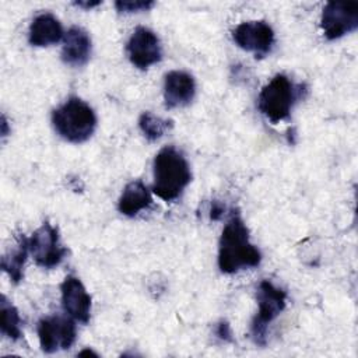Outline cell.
Segmentation results:
<instances>
[{
	"label": "cell",
	"instance_id": "obj_1",
	"mask_svg": "<svg viewBox=\"0 0 358 358\" xmlns=\"http://www.w3.org/2000/svg\"><path fill=\"white\" fill-rule=\"evenodd\" d=\"M262 253L250 243L249 229L238 211H232L218 243V268L224 274H234L260 264Z\"/></svg>",
	"mask_w": 358,
	"mask_h": 358
},
{
	"label": "cell",
	"instance_id": "obj_2",
	"mask_svg": "<svg viewBox=\"0 0 358 358\" xmlns=\"http://www.w3.org/2000/svg\"><path fill=\"white\" fill-rule=\"evenodd\" d=\"M152 192L164 201L178 199L192 180L189 162L180 151L168 145L159 150L152 164Z\"/></svg>",
	"mask_w": 358,
	"mask_h": 358
},
{
	"label": "cell",
	"instance_id": "obj_3",
	"mask_svg": "<svg viewBox=\"0 0 358 358\" xmlns=\"http://www.w3.org/2000/svg\"><path fill=\"white\" fill-rule=\"evenodd\" d=\"M52 124L57 134L70 143L87 141L96 127L94 109L77 96H70L52 112Z\"/></svg>",
	"mask_w": 358,
	"mask_h": 358
},
{
	"label": "cell",
	"instance_id": "obj_4",
	"mask_svg": "<svg viewBox=\"0 0 358 358\" xmlns=\"http://www.w3.org/2000/svg\"><path fill=\"white\" fill-rule=\"evenodd\" d=\"M301 92L302 85L295 87L285 74H275L259 94V110L273 123L285 120Z\"/></svg>",
	"mask_w": 358,
	"mask_h": 358
},
{
	"label": "cell",
	"instance_id": "obj_5",
	"mask_svg": "<svg viewBox=\"0 0 358 358\" xmlns=\"http://www.w3.org/2000/svg\"><path fill=\"white\" fill-rule=\"evenodd\" d=\"M259 310L250 323V337L255 344L264 345L268 324L284 310L287 303V292L275 287L271 281L263 280L257 289Z\"/></svg>",
	"mask_w": 358,
	"mask_h": 358
},
{
	"label": "cell",
	"instance_id": "obj_6",
	"mask_svg": "<svg viewBox=\"0 0 358 358\" xmlns=\"http://www.w3.org/2000/svg\"><path fill=\"white\" fill-rule=\"evenodd\" d=\"M29 253L35 263L43 268L59 266L67 255V249L60 243L57 228L49 222H43L28 239Z\"/></svg>",
	"mask_w": 358,
	"mask_h": 358
},
{
	"label": "cell",
	"instance_id": "obj_7",
	"mask_svg": "<svg viewBox=\"0 0 358 358\" xmlns=\"http://www.w3.org/2000/svg\"><path fill=\"white\" fill-rule=\"evenodd\" d=\"M77 330L73 317L53 315L38 322V338L43 352L53 354L69 350L76 341Z\"/></svg>",
	"mask_w": 358,
	"mask_h": 358
},
{
	"label": "cell",
	"instance_id": "obj_8",
	"mask_svg": "<svg viewBox=\"0 0 358 358\" xmlns=\"http://www.w3.org/2000/svg\"><path fill=\"white\" fill-rule=\"evenodd\" d=\"M320 25L329 41L354 32L358 28V3L329 1L323 7Z\"/></svg>",
	"mask_w": 358,
	"mask_h": 358
},
{
	"label": "cell",
	"instance_id": "obj_9",
	"mask_svg": "<svg viewBox=\"0 0 358 358\" xmlns=\"http://www.w3.org/2000/svg\"><path fill=\"white\" fill-rule=\"evenodd\" d=\"M126 52L131 64L141 70L158 63L162 57V49L157 34L145 27H137L133 31L127 41Z\"/></svg>",
	"mask_w": 358,
	"mask_h": 358
},
{
	"label": "cell",
	"instance_id": "obj_10",
	"mask_svg": "<svg viewBox=\"0 0 358 358\" xmlns=\"http://www.w3.org/2000/svg\"><path fill=\"white\" fill-rule=\"evenodd\" d=\"M232 36L241 49L255 53L256 57L268 55L274 45V31L266 21L242 22L234 29Z\"/></svg>",
	"mask_w": 358,
	"mask_h": 358
},
{
	"label": "cell",
	"instance_id": "obj_11",
	"mask_svg": "<svg viewBox=\"0 0 358 358\" xmlns=\"http://www.w3.org/2000/svg\"><path fill=\"white\" fill-rule=\"evenodd\" d=\"M63 310L77 322L88 323L91 316V296L78 277L66 275L60 285Z\"/></svg>",
	"mask_w": 358,
	"mask_h": 358
},
{
	"label": "cell",
	"instance_id": "obj_12",
	"mask_svg": "<svg viewBox=\"0 0 358 358\" xmlns=\"http://www.w3.org/2000/svg\"><path fill=\"white\" fill-rule=\"evenodd\" d=\"M196 94V83L194 78L186 73L173 70L166 73L164 81V99L165 106L179 108L192 102Z\"/></svg>",
	"mask_w": 358,
	"mask_h": 358
},
{
	"label": "cell",
	"instance_id": "obj_13",
	"mask_svg": "<svg viewBox=\"0 0 358 358\" xmlns=\"http://www.w3.org/2000/svg\"><path fill=\"white\" fill-rule=\"evenodd\" d=\"M91 56V38L80 27H71L63 38L62 60L73 67L84 66Z\"/></svg>",
	"mask_w": 358,
	"mask_h": 358
},
{
	"label": "cell",
	"instance_id": "obj_14",
	"mask_svg": "<svg viewBox=\"0 0 358 358\" xmlns=\"http://www.w3.org/2000/svg\"><path fill=\"white\" fill-rule=\"evenodd\" d=\"M64 38L60 21L50 13H42L29 25L28 41L32 46H50Z\"/></svg>",
	"mask_w": 358,
	"mask_h": 358
},
{
	"label": "cell",
	"instance_id": "obj_15",
	"mask_svg": "<svg viewBox=\"0 0 358 358\" xmlns=\"http://www.w3.org/2000/svg\"><path fill=\"white\" fill-rule=\"evenodd\" d=\"M151 204L152 197L148 187L141 180H131L124 186L117 201V208L123 215L134 217Z\"/></svg>",
	"mask_w": 358,
	"mask_h": 358
},
{
	"label": "cell",
	"instance_id": "obj_16",
	"mask_svg": "<svg viewBox=\"0 0 358 358\" xmlns=\"http://www.w3.org/2000/svg\"><path fill=\"white\" fill-rule=\"evenodd\" d=\"M28 253H29L28 238H25L24 235H20L14 249L8 250L1 257V268L4 273L8 274V277L14 284H18L24 277V264Z\"/></svg>",
	"mask_w": 358,
	"mask_h": 358
},
{
	"label": "cell",
	"instance_id": "obj_17",
	"mask_svg": "<svg viewBox=\"0 0 358 358\" xmlns=\"http://www.w3.org/2000/svg\"><path fill=\"white\" fill-rule=\"evenodd\" d=\"M0 330L1 334L10 340H18L22 334L20 313L6 295H1L0 302Z\"/></svg>",
	"mask_w": 358,
	"mask_h": 358
},
{
	"label": "cell",
	"instance_id": "obj_18",
	"mask_svg": "<svg viewBox=\"0 0 358 358\" xmlns=\"http://www.w3.org/2000/svg\"><path fill=\"white\" fill-rule=\"evenodd\" d=\"M138 126L150 141H155L161 138L169 129H172V120L162 119L151 112H143L138 117Z\"/></svg>",
	"mask_w": 358,
	"mask_h": 358
},
{
	"label": "cell",
	"instance_id": "obj_19",
	"mask_svg": "<svg viewBox=\"0 0 358 358\" xmlns=\"http://www.w3.org/2000/svg\"><path fill=\"white\" fill-rule=\"evenodd\" d=\"M154 6V1L150 0H117L115 3V7L119 13H138V11H147Z\"/></svg>",
	"mask_w": 358,
	"mask_h": 358
},
{
	"label": "cell",
	"instance_id": "obj_20",
	"mask_svg": "<svg viewBox=\"0 0 358 358\" xmlns=\"http://www.w3.org/2000/svg\"><path fill=\"white\" fill-rule=\"evenodd\" d=\"M224 210H225V207H224V204H222L221 201L213 200V201H211V206H210V220L218 221V220L222 217Z\"/></svg>",
	"mask_w": 358,
	"mask_h": 358
},
{
	"label": "cell",
	"instance_id": "obj_21",
	"mask_svg": "<svg viewBox=\"0 0 358 358\" xmlns=\"http://www.w3.org/2000/svg\"><path fill=\"white\" fill-rule=\"evenodd\" d=\"M217 336L224 341H232V333L228 322H220L217 326Z\"/></svg>",
	"mask_w": 358,
	"mask_h": 358
},
{
	"label": "cell",
	"instance_id": "obj_22",
	"mask_svg": "<svg viewBox=\"0 0 358 358\" xmlns=\"http://www.w3.org/2000/svg\"><path fill=\"white\" fill-rule=\"evenodd\" d=\"M77 7H83V8H92L101 4V1H76L74 3Z\"/></svg>",
	"mask_w": 358,
	"mask_h": 358
},
{
	"label": "cell",
	"instance_id": "obj_23",
	"mask_svg": "<svg viewBox=\"0 0 358 358\" xmlns=\"http://www.w3.org/2000/svg\"><path fill=\"white\" fill-rule=\"evenodd\" d=\"M1 127H3L1 134H3V137H4V136H7V122H6V117H4V116H3V119H1Z\"/></svg>",
	"mask_w": 358,
	"mask_h": 358
},
{
	"label": "cell",
	"instance_id": "obj_24",
	"mask_svg": "<svg viewBox=\"0 0 358 358\" xmlns=\"http://www.w3.org/2000/svg\"><path fill=\"white\" fill-rule=\"evenodd\" d=\"M78 355H94V357H98V354L96 352H94L92 350H84V351H81Z\"/></svg>",
	"mask_w": 358,
	"mask_h": 358
}]
</instances>
